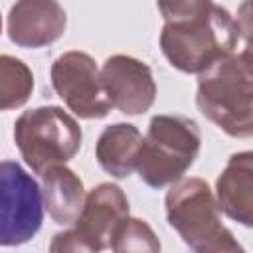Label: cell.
<instances>
[{
	"mask_svg": "<svg viewBox=\"0 0 253 253\" xmlns=\"http://www.w3.org/2000/svg\"><path fill=\"white\" fill-rule=\"evenodd\" d=\"M111 251L113 253H160V239L144 219L128 217L117 227L111 239Z\"/></svg>",
	"mask_w": 253,
	"mask_h": 253,
	"instance_id": "obj_15",
	"label": "cell"
},
{
	"mask_svg": "<svg viewBox=\"0 0 253 253\" xmlns=\"http://www.w3.org/2000/svg\"><path fill=\"white\" fill-rule=\"evenodd\" d=\"M51 85L79 119H103L113 109L101 69L85 51H65L51 65Z\"/></svg>",
	"mask_w": 253,
	"mask_h": 253,
	"instance_id": "obj_7",
	"label": "cell"
},
{
	"mask_svg": "<svg viewBox=\"0 0 253 253\" xmlns=\"http://www.w3.org/2000/svg\"><path fill=\"white\" fill-rule=\"evenodd\" d=\"M81 126L61 107L24 111L14 125V142L34 174L69 162L81 148Z\"/></svg>",
	"mask_w": 253,
	"mask_h": 253,
	"instance_id": "obj_5",
	"label": "cell"
},
{
	"mask_svg": "<svg viewBox=\"0 0 253 253\" xmlns=\"http://www.w3.org/2000/svg\"><path fill=\"white\" fill-rule=\"evenodd\" d=\"M166 219L194 253H245L221 223V210L202 178H184L164 198Z\"/></svg>",
	"mask_w": 253,
	"mask_h": 253,
	"instance_id": "obj_2",
	"label": "cell"
},
{
	"mask_svg": "<svg viewBox=\"0 0 253 253\" xmlns=\"http://www.w3.org/2000/svg\"><path fill=\"white\" fill-rule=\"evenodd\" d=\"M235 24L239 30V38H243L245 43L253 42V0L239 4Z\"/></svg>",
	"mask_w": 253,
	"mask_h": 253,
	"instance_id": "obj_17",
	"label": "cell"
},
{
	"mask_svg": "<svg viewBox=\"0 0 253 253\" xmlns=\"http://www.w3.org/2000/svg\"><path fill=\"white\" fill-rule=\"evenodd\" d=\"M202 134L194 119L184 115H154L150 119L136 172L150 188L174 186L198 158Z\"/></svg>",
	"mask_w": 253,
	"mask_h": 253,
	"instance_id": "obj_4",
	"label": "cell"
},
{
	"mask_svg": "<svg viewBox=\"0 0 253 253\" xmlns=\"http://www.w3.org/2000/svg\"><path fill=\"white\" fill-rule=\"evenodd\" d=\"M200 113L233 138H253V73L227 55L198 75Z\"/></svg>",
	"mask_w": 253,
	"mask_h": 253,
	"instance_id": "obj_3",
	"label": "cell"
},
{
	"mask_svg": "<svg viewBox=\"0 0 253 253\" xmlns=\"http://www.w3.org/2000/svg\"><path fill=\"white\" fill-rule=\"evenodd\" d=\"M47 253H101V249L85 239L75 227H71L51 237Z\"/></svg>",
	"mask_w": 253,
	"mask_h": 253,
	"instance_id": "obj_16",
	"label": "cell"
},
{
	"mask_svg": "<svg viewBox=\"0 0 253 253\" xmlns=\"http://www.w3.org/2000/svg\"><path fill=\"white\" fill-rule=\"evenodd\" d=\"M237 57L241 59V63L253 73V42H249V43H245V47L237 53Z\"/></svg>",
	"mask_w": 253,
	"mask_h": 253,
	"instance_id": "obj_18",
	"label": "cell"
},
{
	"mask_svg": "<svg viewBox=\"0 0 253 253\" xmlns=\"http://www.w3.org/2000/svg\"><path fill=\"white\" fill-rule=\"evenodd\" d=\"M215 198L229 219L253 227V150L229 156L215 182Z\"/></svg>",
	"mask_w": 253,
	"mask_h": 253,
	"instance_id": "obj_11",
	"label": "cell"
},
{
	"mask_svg": "<svg viewBox=\"0 0 253 253\" xmlns=\"http://www.w3.org/2000/svg\"><path fill=\"white\" fill-rule=\"evenodd\" d=\"M164 18L160 49L172 67L184 73H204L233 53L239 30L235 18L210 0L158 2Z\"/></svg>",
	"mask_w": 253,
	"mask_h": 253,
	"instance_id": "obj_1",
	"label": "cell"
},
{
	"mask_svg": "<svg viewBox=\"0 0 253 253\" xmlns=\"http://www.w3.org/2000/svg\"><path fill=\"white\" fill-rule=\"evenodd\" d=\"M130 217V208L125 192L111 182L99 184L87 194L85 206L73 227L101 251L111 247L117 227Z\"/></svg>",
	"mask_w": 253,
	"mask_h": 253,
	"instance_id": "obj_10",
	"label": "cell"
},
{
	"mask_svg": "<svg viewBox=\"0 0 253 253\" xmlns=\"http://www.w3.org/2000/svg\"><path fill=\"white\" fill-rule=\"evenodd\" d=\"M34 89V75L30 67L12 57L2 55L0 57V109L10 111L22 107Z\"/></svg>",
	"mask_w": 253,
	"mask_h": 253,
	"instance_id": "obj_14",
	"label": "cell"
},
{
	"mask_svg": "<svg viewBox=\"0 0 253 253\" xmlns=\"http://www.w3.org/2000/svg\"><path fill=\"white\" fill-rule=\"evenodd\" d=\"M2 194V225L0 243L4 247L30 241L43 221V194L38 182L14 160L0 166Z\"/></svg>",
	"mask_w": 253,
	"mask_h": 253,
	"instance_id": "obj_6",
	"label": "cell"
},
{
	"mask_svg": "<svg viewBox=\"0 0 253 253\" xmlns=\"http://www.w3.org/2000/svg\"><path fill=\"white\" fill-rule=\"evenodd\" d=\"M42 194L43 206L57 225H73L87 200L81 178L65 164L42 174Z\"/></svg>",
	"mask_w": 253,
	"mask_h": 253,
	"instance_id": "obj_13",
	"label": "cell"
},
{
	"mask_svg": "<svg viewBox=\"0 0 253 253\" xmlns=\"http://www.w3.org/2000/svg\"><path fill=\"white\" fill-rule=\"evenodd\" d=\"M105 93L115 109L125 115L146 113L156 99V83L150 67L130 55H111L101 67Z\"/></svg>",
	"mask_w": 253,
	"mask_h": 253,
	"instance_id": "obj_8",
	"label": "cell"
},
{
	"mask_svg": "<svg viewBox=\"0 0 253 253\" xmlns=\"http://www.w3.org/2000/svg\"><path fill=\"white\" fill-rule=\"evenodd\" d=\"M65 10L53 0H22L16 2L6 20L8 38L20 45L38 49L53 43L65 32Z\"/></svg>",
	"mask_w": 253,
	"mask_h": 253,
	"instance_id": "obj_9",
	"label": "cell"
},
{
	"mask_svg": "<svg viewBox=\"0 0 253 253\" xmlns=\"http://www.w3.org/2000/svg\"><path fill=\"white\" fill-rule=\"evenodd\" d=\"M142 134L130 123H115L105 126L97 138L95 156L99 166L113 178H126L138 166Z\"/></svg>",
	"mask_w": 253,
	"mask_h": 253,
	"instance_id": "obj_12",
	"label": "cell"
}]
</instances>
